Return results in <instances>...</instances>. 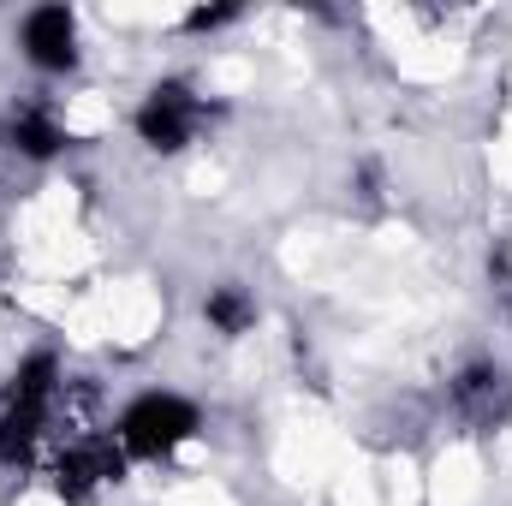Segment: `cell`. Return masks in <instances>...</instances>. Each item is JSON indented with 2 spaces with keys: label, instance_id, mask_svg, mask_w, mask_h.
<instances>
[{
  "label": "cell",
  "instance_id": "obj_4",
  "mask_svg": "<svg viewBox=\"0 0 512 506\" xmlns=\"http://www.w3.org/2000/svg\"><path fill=\"white\" fill-rule=\"evenodd\" d=\"M453 405L471 423H495V417H507V405H512V376L501 364H465L453 376Z\"/></svg>",
  "mask_w": 512,
  "mask_h": 506
},
{
  "label": "cell",
  "instance_id": "obj_3",
  "mask_svg": "<svg viewBox=\"0 0 512 506\" xmlns=\"http://www.w3.org/2000/svg\"><path fill=\"white\" fill-rule=\"evenodd\" d=\"M18 42H24V60H30L36 72H72V66H78V18H72L66 6H36V12H24Z\"/></svg>",
  "mask_w": 512,
  "mask_h": 506
},
{
  "label": "cell",
  "instance_id": "obj_6",
  "mask_svg": "<svg viewBox=\"0 0 512 506\" xmlns=\"http://www.w3.org/2000/svg\"><path fill=\"white\" fill-rule=\"evenodd\" d=\"M60 381H66V370H60V358H54V352H30V358L12 370V381H6V405L48 411V405L60 399Z\"/></svg>",
  "mask_w": 512,
  "mask_h": 506
},
{
  "label": "cell",
  "instance_id": "obj_5",
  "mask_svg": "<svg viewBox=\"0 0 512 506\" xmlns=\"http://www.w3.org/2000/svg\"><path fill=\"white\" fill-rule=\"evenodd\" d=\"M6 143H12L18 155H30V161H54V155L66 149V126H60L54 108H42V102H12V114H6Z\"/></svg>",
  "mask_w": 512,
  "mask_h": 506
},
{
  "label": "cell",
  "instance_id": "obj_2",
  "mask_svg": "<svg viewBox=\"0 0 512 506\" xmlns=\"http://www.w3.org/2000/svg\"><path fill=\"white\" fill-rule=\"evenodd\" d=\"M197 120H203V102H197V96H191V84H179V78L155 84V90L143 96V108L131 114L137 143H149V149H161V155L185 149V143H191V131H197Z\"/></svg>",
  "mask_w": 512,
  "mask_h": 506
},
{
  "label": "cell",
  "instance_id": "obj_9",
  "mask_svg": "<svg viewBox=\"0 0 512 506\" xmlns=\"http://www.w3.org/2000/svg\"><path fill=\"white\" fill-rule=\"evenodd\" d=\"M233 18H239V6H203V12H191L185 24H191V30H221V24H233Z\"/></svg>",
  "mask_w": 512,
  "mask_h": 506
},
{
  "label": "cell",
  "instance_id": "obj_7",
  "mask_svg": "<svg viewBox=\"0 0 512 506\" xmlns=\"http://www.w3.org/2000/svg\"><path fill=\"white\" fill-rule=\"evenodd\" d=\"M203 322L215 328V334H227V340H239V334H251L256 328V298L245 286H209V298H203Z\"/></svg>",
  "mask_w": 512,
  "mask_h": 506
},
{
  "label": "cell",
  "instance_id": "obj_1",
  "mask_svg": "<svg viewBox=\"0 0 512 506\" xmlns=\"http://www.w3.org/2000/svg\"><path fill=\"white\" fill-rule=\"evenodd\" d=\"M197 405L185 399V393H167V387H149V393H137L126 405V417H120V447H126V459H161V453H173L179 441H191L197 435Z\"/></svg>",
  "mask_w": 512,
  "mask_h": 506
},
{
  "label": "cell",
  "instance_id": "obj_8",
  "mask_svg": "<svg viewBox=\"0 0 512 506\" xmlns=\"http://www.w3.org/2000/svg\"><path fill=\"white\" fill-rule=\"evenodd\" d=\"M48 411H24V405H0V465H30L36 441H42Z\"/></svg>",
  "mask_w": 512,
  "mask_h": 506
}]
</instances>
